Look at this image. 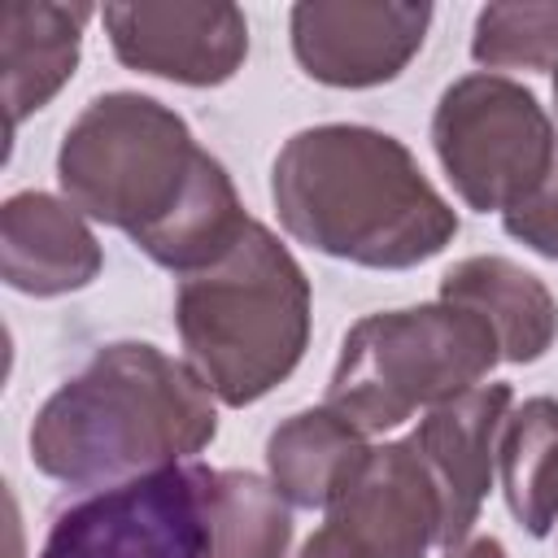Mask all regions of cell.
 Instances as JSON below:
<instances>
[{"label":"cell","instance_id":"cell-1","mask_svg":"<svg viewBox=\"0 0 558 558\" xmlns=\"http://www.w3.org/2000/svg\"><path fill=\"white\" fill-rule=\"evenodd\" d=\"M57 183L65 201L179 275L214 266L248 231L227 166L192 126L144 92L96 96L61 135Z\"/></svg>","mask_w":558,"mask_h":558},{"label":"cell","instance_id":"cell-2","mask_svg":"<svg viewBox=\"0 0 558 558\" xmlns=\"http://www.w3.org/2000/svg\"><path fill=\"white\" fill-rule=\"evenodd\" d=\"M270 201L292 240L371 270L423 266L458 235L453 205L414 153L357 122H323L283 140L270 166Z\"/></svg>","mask_w":558,"mask_h":558},{"label":"cell","instance_id":"cell-3","mask_svg":"<svg viewBox=\"0 0 558 558\" xmlns=\"http://www.w3.org/2000/svg\"><path fill=\"white\" fill-rule=\"evenodd\" d=\"M218 436L205 379L148 340H118L65 379L35 414V471L70 488H113L201 453Z\"/></svg>","mask_w":558,"mask_h":558},{"label":"cell","instance_id":"cell-4","mask_svg":"<svg viewBox=\"0 0 558 558\" xmlns=\"http://www.w3.org/2000/svg\"><path fill=\"white\" fill-rule=\"evenodd\" d=\"M174 327L205 388L222 405H253L310 349V279L292 248L253 218L231 253L179 279Z\"/></svg>","mask_w":558,"mask_h":558},{"label":"cell","instance_id":"cell-5","mask_svg":"<svg viewBox=\"0 0 558 558\" xmlns=\"http://www.w3.org/2000/svg\"><path fill=\"white\" fill-rule=\"evenodd\" d=\"M497 362V336L471 310L449 301L379 310L349 327L323 405L357 432H388L414 410L480 388Z\"/></svg>","mask_w":558,"mask_h":558},{"label":"cell","instance_id":"cell-6","mask_svg":"<svg viewBox=\"0 0 558 558\" xmlns=\"http://www.w3.org/2000/svg\"><path fill=\"white\" fill-rule=\"evenodd\" d=\"M432 148L453 192L471 209L510 214L549 183L558 135L523 83L480 70L440 92L432 113Z\"/></svg>","mask_w":558,"mask_h":558},{"label":"cell","instance_id":"cell-7","mask_svg":"<svg viewBox=\"0 0 558 558\" xmlns=\"http://www.w3.org/2000/svg\"><path fill=\"white\" fill-rule=\"evenodd\" d=\"M209 466L179 462L65 506L39 558H209Z\"/></svg>","mask_w":558,"mask_h":558},{"label":"cell","instance_id":"cell-8","mask_svg":"<svg viewBox=\"0 0 558 558\" xmlns=\"http://www.w3.org/2000/svg\"><path fill=\"white\" fill-rule=\"evenodd\" d=\"M432 4L414 0H301L288 13L296 65L327 87L392 83L423 48Z\"/></svg>","mask_w":558,"mask_h":558},{"label":"cell","instance_id":"cell-9","mask_svg":"<svg viewBox=\"0 0 558 558\" xmlns=\"http://www.w3.org/2000/svg\"><path fill=\"white\" fill-rule=\"evenodd\" d=\"M113 57L126 70L170 78L183 87H218L235 78L248 57V17L227 0H144L100 9Z\"/></svg>","mask_w":558,"mask_h":558},{"label":"cell","instance_id":"cell-10","mask_svg":"<svg viewBox=\"0 0 558 558\" xmlns=\"http://www.w3.org/2000/svg\"><path fill=\"white\" fill-rule=\"evenodd\" d=\"M327 527L366 558H427L440 545V497L414 445H371L327 506Z\"/></svg>","mask_w":558,"mask_h":558},{"label":"cell","instance_id":"cell-11","mask_svg":"<svg viewBox=\"0 0 558 558\" xmlns=\"http://www.w3.org/2000/svg\"><path fill=\"white\" fill-rule=\"evenodd\" d=\"M510 384H480L427 410V418L405 436L432 475L440 497V545L453 549L471 536L480 506L497 471V436L510 414Z\"/></svg>","mask_w":558,"mask_h":558},{"label":"cell","instance_id":"cell-12","mask_svg":"<svg viewBox=\"0 0 558 558\" xmlns=\"http://www.w3.org/2000/svg\"><path fill=\"white\" fill-rule=\"evenodd\" d=\"M105 266L87 218L48 192H17L0 209V275L26 296H65L87 288Z\"/></svg>","mask_w":558,"mask_h":558},{"label":"cell","instance_id":"cell-13","mask_svg":"<svg viewBox=\"0 0 558 558\" xmlns=\"http://www.w3.org/2000/svg\"><path fill=\"white\" fill-rule=\"evenodd\" d=\"M92 4H52V0H9L0 9V70H4V109L9 131L39 113L78 70L83 26Z\"/></svg>","mask_w":558,"mask_h":558},{"label":"cell","instance_id":"cell-14","mask_svg":"<svg viewBox=\"0 0 558 558\" xmlns=\"http://www.w3.org/2000/svg\"><path fill=\"white\" fill-rule=\"evenodd\" d=\"M440 301L484 318L488 331L497 336L501 362H514V366L541 362L558 340L554 292L510 257L480 253V257L453 262L440 275Z\"/></svg>","mask_w":558,"mask_h":558},{"label":"cell","instance_id":"cell-15","mask_svg":"<svg viewBox=\"0 0 558 558\" xmlns=\"http://www.w3.org/2000/svg\"><path fill=\"white\" fill-rule=\"evenodd\" d=\"M366 449H371L366 432H357L331 405L296 410L270 432L266 471L288 506L327 510L344 488V480L353 475V466L366 458Z\"/></svg>","mask_w":558,"mask_h":558},{"label":"cell","instance_id":"cell-16","mask_svg":"<svg viewBox=\"0 0 558 558\" xmlns=\"http://www.w3.org/2000/svg\"><path fill=\"white\" fill-rule=\"evenodd\" d=\"M497 475L510 514L527 536H549L558 523V401L527 397L506 414L497 436Z\"/></svg>","mask_w":558,"mask_h":558},{"label":"cell","instance_id":"cell-17","mask_svg":"<svg viewBox=\"0 0 558 558\" xmlns=\"http://www.w3.org/2000/svg\"><path fill=\"white\" fill-rule=\"evenodd\" d=\"M292 514L279 488L253 471L209 475V558H288Z\"/></svg>","mask_w":558,"mask_h":558},{"label":"cell","instance_id":"cell-18","mask_svg":"<svg viewBox=\"0 0 558 558\" xmlns=\"http://www.w3.org/2000/svg\"><path fill=\"white\" fill-rule=\"evenodd\" d=\"M471 57L493 70L558 74V0H497L475 13Z\"/></svg>","mask_w":558,"mask_h":558},{"label":"cell","instance_id":"cell-19","mask_svg":"<svg viewBox=\"0 0 558 558\" xmlns=\"http://www.w3.org/2000/svg\"><path fill=\"white\" fill-rule=\"evenodd\" d=\"M501 227L510 240L527 244L541 257L558 262V179H549L532 201H523L519 209L501 214Z\"/></svg>","mask_w":558,"mask_h":558},{"label":"cell","instance_id":"cell-20","mask_svg":"<svg viewBox=\"0 0 558 558\" xmlns=\"http://www.w3.org/2000/svg\"><path fill=\"white\" fill-rule=\"evenodd\" d=\"M301 558H366V554H357V549H353L336 527H327V523H323V527L301 545Z\"/></svg>","mask_w":558,"mask_h":558},{"label":"cell","instance_id":"cell-21","mask_svg":"<svg viewBox=\"0 0 558 558\" xmlns=\"http://www.w3.org/2000/svg\"><path fill=\"white\" fill-rule=\"evenodd\" d=\"M445 558H510L497 536H466L462 545L445 549Z\"/></svg>","mask_w":558,"mask_h":558},{"label":"cell","instance_id":"cell-22","mask_svg":"<svg viewBox=\"0 0 558 558\" xmlns=\"http://www.w3.org/2000/svg\"><path fill=\"white\" fill-rule=\"evenodd\" d=\"M554 105H558V74H554Z\"/></svg>","mask_w":558,"mask_h":558}]
</instances>
